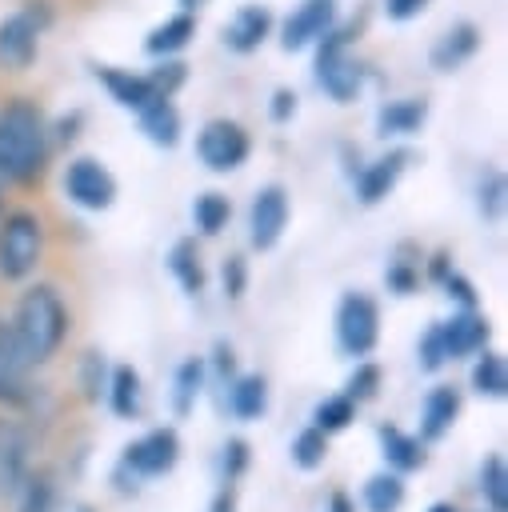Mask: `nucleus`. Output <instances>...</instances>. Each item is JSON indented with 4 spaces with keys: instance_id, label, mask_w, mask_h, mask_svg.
Listing matches in <instances>:
<instances>
[{
    "instance_id": "obj_46",
    "label": "nucleus",
    "mask_w": 508,
    "mask_h": 512,
    "mask_svg": "<svg viewBox=\"0 0 508 512\" xmlns=\"http://www.w3.org/2000/svg\"><path fill=\"white\" fill-rule=\"evenodd\" d=\"M292 112H296V96H292L288 88H280V92L272 96V120H280V124H284Z\"/></svg>"
},
{
    "instance_id": "obj_38",
    "label": "nucleus",
    "mask_w": 508,
    "mask_h": 512,
    "mask_svg": "<svg viewBox=\"0 0 508 512\" xmlns=\"http://www.w3.org/2000/svg\"><path fill=\"white\" fill-rule=\"evenodd\" d=\"M248 460H252V448L244 436H228L224 440V456H220V472H224V484H236L244 472H248Z\"/></svg>"
},
{
    "instance_id": "obj_21",
    "label": "nucleus",
    "mask_w": 508,
    "mask_h": 512,
    "mask_svg": "<svg viewBox=\"0 0 508 512\" xmlns=\"http://www.w3.org/2000/svg\"><path fill=\"white\" fill-rule=\"evenodd\" d=\"M268 24H272L268 8L244 4V8L232 16V24H224V40H228V48H236V52H252V48L268 36Z\"/></svg>"
},
{
    "instance_id": "obj_28",
    "label": "nucleus",
    "mask_w": 508,
    "mask_h": 512,
    "mask_svg": "<svg viewBox=\"0 0 508 512\" xmlns=\"http://www.w3.org/2000/svg\"><path fill=\"white\" fill-rule=\"evenodd\" d=\"M480 496L488 512H508V468L500 452H488L480 460Z\"/></svg>"
},
{
    "instance_id": "obj_25",
    "label": "nucleus",
    "mask_w": 508,
    "mask_h": 512,
    "mask_svg": "<svg viewBox=\"0 0 508 512\" xmlns=\"http://www.w3.org/2000/svg\"><path fill=\"white\" fill-rule=\"evenodd\" d=\"M424 116H428V104L424 100H392V104L380 108L376 132L380 136H408V132H416L424 124Z\"/></svg>"
},
{
    "instance_id": "obj_52",
    "label": "nucleus",
    "mask_w": 508,
    "mask_h": 512,
    "mask_svg": "<svg viewBox=\"0 0 508 512\" xmlns=\"http://www.w3.org/2000/svg\"><path fill=\"white\" fill-rule=\"evenodd\" d=\"M428 512H456V504H448V500H436V504H428Z\"/></svg>"
},
{
    "instance_id": "obj_50",
    "label": "nucleus",
    "mask_w": 508,
    "mask_h": 512,
    "mask_svg": "<svg viewBox=\"0 0 508 512\" xmlns=\"http://www.w3.org/2000/svg\"><path fill=\"white\" fill-rule=\"evenodd\" d=\"M324 512H356V504H352V496H348V492H332Z\"/></svg>"
},
{
    "instance_id": "obj_15",
    "label": "nucleus",
    "mask_w": 508,
    "mask_h": 512,
    "mask_svg": "<svg viewBox=\"0 0 508 512\" xmlns=\"http://www.w3.org/2000/svg\"><path fill=\"white\" fill-rule=\"evenodd\" d=\"M376 436H380V456H384V464H388L392 472L408 476V472H420V468H424L428 452H424V440H420V436L400 432L396 424H380Z\"/></svg>"
},
{
    "instance_id": "obj_41",
    "label": "nucleus",
    "mask_w": 508,
    "mask_h": 512,
    "mask_svg": "<svg viewBox=\"0 0 508 512\" xmlns=\"http://www.w3.org/2000/svg\"><path fill=\"white\" fill-rule=\"evenodd\" d=\"M504 208V176L500 172H488L480 180V212L484 216H496Z\"/></svg>"
},
{
    "instance_id": "obj_20",
    "label": "nucleus",
    "mask_w": 508,
    "mask_h": 512,
    "mask_svg": "<svg viewBox=\"0 0 508 512\" xmlns=\"http://www.w3.org/2000/svg\"><path fill=\"white\" fill-rule=\"evenodd\" d=\"M140 372L132 368V364H116L112 372H108V392H104V400H108V408L120 416V420H136L140 416Z\"/></svg>"
},
{
    "instance_id": "obj_26",
    "label": "nucleus",
    "mask_w": 508,
    "mask_h": 512,
    "mask_svg": "<svg viewBox=\"0 0 508 512\" xmlns=\"http://www.w3.org/2000/svg\"><path fill=\"white\" fill-rule=\"evenodd\" d=\"M168 268H172V276L180 280V288H184L188 296H200V292H204V280H208V276H204L196 240H176L172 252H168Z\"/></svg>"
},
{
    "instance_id": "obj_1",
    "label": "nucleus",
    "mask_w": 508,
    "mask_h": 512,
    "mask_svg": "<svg viewBox=\"0 0 508 512\" xmlns=\"http://www.w3.org/2000/svg\"><path fill=\"white\" fill-rule=\"evenodd\" d=\"M48 124L32 100H8L0 108V176L12 184H32L48 168Z\"/></svg>"
},
{
    "instance_id": "obj_37",
    "label": "nucleus",
    "mask_w": 508,
    "mask_h": 512,
    "mask_svg": "<svg viewBox=\"0 0 508 512\" xmlns=\"http://www.w3.org/2000/svg\"><path fill=\"white\" fill-rule=\"evenodd\" d=\"M416 364H420V372H440V368L448 364L444 336H440V320L420 336V344H416Z\"/></svg>"
},
{
    "instance_id": "obj_35",
    "label": "nucleus",
    "mask_w": 508,
    "mask_h": 512,
    "mask_svg": "<svg viewBox=\"0 0 508 512\" xmlns=\"http://www.w3.org/2000/svg\"><path fill=\"white\" fill-rule=\"evenodd\" d=\"M192 216H196V228H200L204 236H216V232L228 224L232 204H228V196H220V192H200L196 204H192Z\"/></svg>"
},
{
    "instance_id": "obj_49",
    "label": "nucleus",
    "mask_w": 508,
    "mask_h": 512,
    "mask_svg": "<svg viewBox=\"0 0 508 512\" xmlns=\"http://www.w3.org/2000/svg\"><path fill=\"white\" fill-rule=\"evenodd\" d=\"M448 272H452V256H448V252H436V256H432V264H428V276L440 284Z\"/></svg>"
},
{
    "instance_id": "obj_36",
    "label": "nucleus",
    "mask_w": 508,
    "mask_h": 512,
    "mask_svg": "<svg viewBox=\"0 0 508 512\" xmlns=\"http://www.w3.org/2000/svg\"><path fill=\"white\" fill-rule=\"evenodd\" d=\"M380 380H384L380 364H372V360H356V368H352L348 380H344V396H348L352 404H364V400H372V396L380 392Z\"/></svg>"
},
{
    "instance_id": "obj_43",
    "label": "nucleus",
    "mask_w": 508,
    "mask_h": 512,
    "mask_svg": "<svg viewBox=\"0 0 508 512\" xmlns=\"http://www.w3.org/2000/svg\"><path fill=\"white\" fill-rule=\"evenodd\" d=\"M148 80H152L156 96H172V92L184 84V64H176V60H172V64H160V68H156Z\"/></svg>"
},
{
    "instance_id": "obj_14",
    "label": "nucleus",
    "mask_w": 508,
    "mask_h": 512,
    "mask_svg": "<svg viewBox=\"0 0 508 512\" xmlns=\"http://www.w3.org/2000/svg\"><path fill=\"white\" fill-rule=\"evenodd\" d=\"M408 160H412L408 148H392L388 156H380V160H372L368 168H360V176H356V196H360L364 204H380V200L396 188V180H400V172H404Z\"/></svg>"
},
{
    "instance_id": "obj_11",
    "label": "nucleus",
    "mask_w": 508,
    "mask_h": 512,
    "mask_svg": "<svg viewBox=\"0 0 508 512\" xmlns=\"http://www.w3.org/2000/svg\"><path fill=\"white\" fill-rule=\"evenodd\" d=\"M440 336H444L448 360H460V356L484 352V344L492 336V324L476 308H460V312H452V320H440Z\"/></svg>"
},
{
    "instance_id": "obj_44",
    "label": "nucleus",
    "mask_w": 508,
    "mask_h": 512,
    "mask_svg": "<svg viewBox=\"0 0 508 512\" xmlns=\"http://www.w3.org/2000/svg\"><path fill=\"white\" fill-rule=\"evenodd\" d=\"M440 284H444V292H448V296H452L460 308H476V288H472V280H468V276H460V272L452 268V272H448Z\"/></svg>"
},
{
    "instance_id": "obj_7",
    "label": "nucleus",
    "mask_w": 508,
    "mask_h": 512,
    "mask_svg": "<svg viewBox=\"0 0 508 512\" xmlns=\"http://www.w3.org/2000/svg\"><path fill=\"white\" fill-rule=\"evenodd\" d=\"M196 156L212 172H232L248 160V132L236 120H208L196 136Z\"/></svg>"
},
{
    "instance_id": "obj_12",
    "label": "nucleus",
    "mask_w": 508,
    "mask_h": 512,
    "mask_svg": "<svg viewBox=\"0 0 508 512\" xmlns=\"http://www.w3.org/2000/svg\"><path fill=\"white\" fill-rule=\"evenodd\" d=\"M28 476V432L16 420H0V500H12Z\"/></svg>"
},
{
    "instance_id": "obj_16",
    "label": "nucleus",
    "mask_w": 508,
    "mask_h": 512,
    "mask_svg": "<svg viewBox=\"0 0 508 512\" xmlns=\"http://www.w3.org/2000/svg\"><path fill=\"white\" fill-rule=\"evenodd\" d=\"M328 24H332V0H304V4L288 16L280 44H284L288 52H292V48H304V44L320 40V36L328 32Z\"/></svg>"
},
{
    "instance_id": "obj_51",
    "label": "nucleus",
    "mask_w": 508,
    "mask_h": 512,
    "mask_svg": "<svg viewBox=\"0 0 508 512\" xmlns=\"http://www.w3.org/2000/svg\"><path fill=\"white\" fill-rule=\"evenodd\" d=\"M76 124H80V112H76L72 120H60V132H56V136H60L64 144H68V140H76Z\"/></svg>"
},
{
    "instance_id": "obj_23",
    "label": "nucleus",
    "mask_w": 508,
    "mask_h": 512,
    "mask_svg": "<svg viewBox=\"0 0 508 512\" xmlns=\"http://www.w3.org/2000/svg\"><path fill=\"white\" fill-rule=\"evenodd\" d=\"M96 76H100V84L112 92V100L124 104V108H144V104L156 96V88H152L148 76H132V72H124V68H96Z\"/></svg>"
},
{
    "instance_id": "obj_31",
    "label": "nucleus",
    "mask_w": 508,
    "mask_h": 512,
    "mask_svg": "<svg viewBox=\"0 0 508 512\" xmlns=\"http://www.w3.org/2000/svg\"><path fill=\"white\" fill-rule=\"evenodd\" d=\"M108 360L100 348H84L80 352V364H76V376H80V392L88 404H100V396L108 392Z\"/></svg>"
},
{
    "instance_id": "obj_45",
    "label": "nucleus",
    "mask_w": 508,
    "mask_h": 512,
    "mask_svg": "<svg viewBox=\"0 0 508 512\" xmlns=\"http://www.w3.org/2000/svg\"><path fill=\"white\" fill-rule=\"evenodd\" d=\"M112 484H116V492H120V496H136V492H140V476H136L132 468H124V464H116Z\"/></svg>"
},
{
    "instance_id": "obj_54",
    "label": "nucleus",
    "mask_w": 508,
    "mask_h": 512,
    "mask_svg": "<svg viewBox=\"0 0 508 512\" xmlns=\"http://www.w3.org/2000/svg\"><path fill=\"white\" fill-rule=\"evenodd\" d=\"M72 512H96V508H88V504H76V508H72Z\"/></svg>"
},
{
    "instance_id": "obj_39",
    "label": "nucleus",
    "mask_w": 508,
    "mask_h": 512,
    "mask_svg": "<svg viewBox=\"0 0 508 512\" xmlns=\"http://www.w3.org/2000/svg\"><path fill=\"white\" fill-rule=\"evenodd\" d=\"M384 280H388V292H396V296H412V292H416V284H420V268H416V260L396 256V260L388 264Z\"/></svg>"
},
{
    "instance_id": "obj_18",
    "label": "nucleus",
    "mask_w": 508,
    "mask_h": 512,
    "mask_svg": "<svg viewBox=\"0 0 508 512\" xmlns=\"http://www.w3.org/2000/svg\"><path fill=\"white\" fill-rule=\"evenodd\" d=\"M0 60L8 68H28L36 60V20L28 12H16L0 24Z\"/></svg>"
},
{
    "instance_id": "obj_10",
    "label": "nucleus",
    "mask_w": 508,
    "mask_h": 512,
    "mask_svg": "<svg viewBox=\"0 0 508 512\" xmlns=\"http://www.w3.org/2000/svg\"><path fill=\"white\" fill-rule=\"evenodd\" d=\"M284 224H288V192L280 184L260 188L252 208H248V240H252V248L268 252L280 240Z\"/></svg>"
},
{
    "instance_id": "obj_5",
    "label": "nucleus",
    "mask_w": 508,
    "mask_h": 512,
    "mask_svg": "<svg viewBox=\"0 0 508 512\" xmlns=\"http://www.w3.org/2000/svg\"><path fill=\"white\" fill-rule=\"evenodd\" d=\"M180 460V436L176 428H152L144 436H136L132 444H124L120 452V464L132 468L140 480H152V476H168Z\"/></svg>"
},
{
    "instance_id": "obj_6",
    "label": "nucleus",
    "mask_w": 508,
    "mask_h": 512,
    "mask_svg": "<svg viewBox=\"0 0 508 512\" xmlns=\"http://www.w3.org/2000/svg\"><path fill=\"white\" fill-rule=\"evenodd\" d=\"M64 192L72 204H80L88 212H104L116 200V176L96 156H76L64 172Z\"/></svg>"
},
{
    "instance_id": "obj_29",
    "label": "nucleus",
    "mask_w": 508,
    "mask_h": 512,
    "mask_svg": "<svg viewBox=\"0 0 508 512\" xmlns=\"http://www.w3.org/2000/svg\"><path fill=\"white\" fill-rule=\"evenodd\" d=\"M404 504V476L400 472H376L364 484V508L368 512H396Z\"/></svg>"
},
{
    "instance_id": "obj_48",
    "label": "nucleus",
    "mask_w": 508,
    "mask_h": 512,
    "mask_svg": "<svg viewBox=\"0 0 508 512\" xmlns=\"http://www.w3.org/2000/svg\"><path fill=\"white\" fill-rule=\"evenodd\" d=\"M208 512H236V488L224 484V488L212 496V508H208Z\"/></svg>"
},
{
    "instance_id": "obj_40",
    "label": "nucleus",
    "mask_w": 508,
    "mask_h": 512,
    "mask_svg": "<svg viewBox=\"0 0 508 512\" xmlns=\"http://www.w3.org/2000/svg\"><path fill=\"white\" fill-rule=\"evenodd\" d=\"M220 284H224V296H228V300H240V296H244V288H248V260H244L240 252H232V256L224 260Z\"/></svg>"
},
{
    "instance_id": "obj_9",
    "label": "nucleus",
    "mask_w": 508,
    "mask_h": 512,
    "mask_svg": "<svg viewBox=\"0 0 508 512\" xmlns=\"http://www.w3.org/2000/svg\"><path fill=\"white\" fill-rule=\"evenodd\" d=\"M28 372H32V364H28V356L20 352V344H16V336H12V324L0 320V404H4V408H24V404H32L36 388L28 384Z\"/></svg>"
},
{
    "instance_id": "obj_30",
    "label": "nucleus",
    "mask_w": 508,
    "mask_h": 512,
    "mask_svg": "<svg viewBox=\"0 0 508 512\" xmlns=\"http://www.w3.org/2000/svg\"><path fill=\"white\" fill-rule=\"evenodd\" d=\"M192 32H196L192 16H188V12H180V16L164 20V24H156V28L148 32L144 48H148L152 56H168V52H180V48L188 44V36H192Z\"/></svg>"
},
{
    "instance_id": "obj_19",
    "label": "nucleus",
    "mask_w": 508,
    "mask_h": 512,
    "mask_svg": "<svg viewBox=\"0 0 508 512\" xmlns=\"http://www.w3.org/2000/svg\"><path fill=\"white\" fill-rule=\"evenodd\" d=\"M140 112V128H144V136L152 140V144H160V148H172L176 140H180V112L172 108V100L168 96H152L144 108H136Z\"/></svg>"
},
{
    "instance_id": "obj_47",
    "label": "nucleus",
    "mask_w": 508,
    "mask_h": 512,
    "mask_svg": "<svg viewBox=\"0 0 508 512\" xmlns=\"http://www.w3.org/2000/svg\"><path fill=\"white\" fill-rule=\"evenodd\" d=\"M424 4H428V0H388V16H392V20H408V16H416Z\"/></svg>"
},
{
    "instance_id": "obj_27",
    "label": "nucleus",
    "mask_w": 508,
    "mask_h": 512,
    "mask_svg": "<svg viewBox=\"0 0 508 512\" xmlns=\"http://www.w3.org/2000/svg\"><path fill=\"white\" fill-rule=\"evenodd\" d=\"M16 496V512H56V476L48 468H36L24 476Z\"/></svg>"
},
{
    "instance_id": "obj_42",
    "label": "nucleus",
    "mask_w": 508,
    "mask_h": 512,
    "mask_svg": "<svg viewBox=\"0 0 508 512\" xmlns=\"http://www.w3.org/2000/svg\"><path fill=\"white\" fill-rule=\"evenodd\" d=\"M208 360H212V372H216V380H220V384H228V380L240 372V368H236V352H232V344H228V340H216Z\"/></svg>"
},
{
    "instance_id": "obj_13",
    "label": "nucleus",
    "mask_w": 508,
    "mask_h": 512,
    "mask_svg": "<svg viewBox=\"0 0 508 512\" xmlns=\"http://www.w3.org/2000/svg\"><path fill=\"white\" fill-rule=\"evenodd\" d=\"M456 416H460V388L456 384H436L420 404V440L424 444L444 440L448 428L456 424Z\"/></svg>"
},
{
    "instance_id": "obj_17",
    "label": "nucleus",
    "mask_w": 508,
    "mask_h": 512,
    "mask_svg": "<svg viewBox=\"0 0 508 512\" xmlns=\"http://www.w3.org/2000/svg\"><path fill=\"white\" fill-rule=\"evenodd\" d=\"M224 388H228L224 404H228V412L236 420H260L268 412V380L260 372H244V376L236 372Z\"/></svg>"
},
{
    "instance_id": "obj_34",
    "label": "nucleus",
    "mask_w": 508,
    "mask_h": 512,
    "mask_svg": "<svg viewBox=\"0 0 508 512\" xmlns=\"http://www.w3.org/2000/svg\"><path fill=\"white\" fill-rule=\"evenodd\" d=\"M292 464L296 468H304V472H312V468H320L324 464V456H328V436L316 428V424H308V428H300L296 436H292Z\"/></svg>"
},
{
    "instance_id": "obj_8",
    "label": "nucleus",
    "mask_w": 508,
    "mask_h": 512,
    "mask_svg": "<svg viewBox=\"0 0 508 512\" xmlns=\"http://www.w3.org/2000/svg\"><path fill=\"white\" fill-rule=\"evenodd\" d=\"M316 80H320V88H324L332 100H340V104H348V100L360 92V64L348 60L344 36H328V32H324V48H320V56H316Z\"/></svg>"
},
{
    "instance_id": "obj_32",
    "label": "nucleus",
    "mask_w": 508,
    "mask_h": 512,
    "mask_svg": "<svg viewBox=\"0 0 508 512\" xmlns=\"http://www.w3.org/2000/svg\"><path fill=\"white\" fill-rule=\"evenodd\" d=\"M472 392L492 396V400H500V396L508 392V372H504L500 352H484V356H476V364H472Z\"/></svg>"
},
{
    "instance_id": "obj_33",
    "label": "nucleus",
    "mask_w": 508,
    "mask_h": 512,
    "mask_svg": "<svg viewBox=\"0 0 508 512\" xmlns=\"http://www.w3.org/2000/svg\"><path fill=\"white\" fill-rule=\"evenodd\" d=\"M352 420H356V404H352L344 392H336V396H324V400L312 408V424H316L324 436H332V432H344Z\"/></svg>"
},
{
    "instance_id": "obj_3",
    "label": "nucleus",
    "mask_w": 508,
    "mask_h": 512,
    "mask_svg": "<svg viewBox=\"0 0 508 512\" xmlns=\"http://www.w3.org/2000/svg\"><path fill=\"white\" fill-rule=\"evenodd\" d=\"M44 252V228L32 212H8L0 224V276L28 280Z\"/></svg>"
},
{
    "instance_id": "obj_2",
    "label": "nucleus",
    "mask_w": 508,
    "mask_h": 512,
    "mask_svg": "<svg viewBox=\"0 0 508 512\" xmlns=\"http://www.w3.org/2000/svg\"><path fill=\"white\" fill-rule=\"evenodd\" d=\"M12 336L32 368L48 364L60 352L68 336V308L52 284H32L28 292H20L12 312Z\"/></svg>"
},
{
    "instance_id": "obj_4",
    "label": "nucleus",
    "mask_w": 508,
    "mask_h": 512,
    "mask_svg": "<svg viewBox=\"0 0 508 512\" xmlns=\"http://www.w3.org/2000/svg\"><path fill=\"white\" fill-rule=\"evenodd\" d=\"M380 340V308L368 292H344L336 304V344L344 356L360 360Z\"/></svg>"
},
{
    "instance_id": "obj_53",
    "label": "nucleus",
    "mask_w": 508,
    "mask_h": 512,
    "mask_svg": "<svg viewBox=\"0 0 508 512\" xmlns=\"http://www.w3.org/2000/svg\"><path fill=\"white\" fill-rule=\"evenodd\" d=\"M180 4H184V8H200L204 0H180Z\"/></svg>"
},
{
    "instance_id": "obj_22",
    "label": "nucleus",
    "mask_w": 508,
    "mask_h": 512,
    "mask_svg": "<svg viewBox=\"0 0 508 512\" xmlns=\"http://www.w3.org/2000/svg\"><path fill=\"white\" fill-rule=\"evenodd\" d=\"M204 380H208V360L204 356H188L180 360L176 376H172V412L176 416H188L204 392Z\"/></svg>"
},
{
    "instance_id": "obj_24",
    "label": "nucleus",
    "mask_w": 508,
    "mask_h": 512,
    "mask_svg": "<svg viewBox=\"0 0 508 512\" xmlns=\"http://www.w3.org/2000/svg\"><path fill=\"white\" fill-rule=\"evenodd\" d=\"M476 44H480L476 28H472V24H456L452 32H444V36L436 40V48H432V68H436V72L460 68V64L476 52Z\"/></svg>"
}]
</instances>
